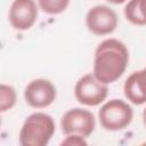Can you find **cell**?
I'll use <instances>...</instances> for the list:
<instances>
[{
    "mask_svg": "<svg viewBox=\"0 0 146 146\" xmlns=\"http://www.w3.org/2000/svg\"><path fill=\"white\" fill-rule=\"evenodd\" d=\"M128 63L129 50L127 46L117 39L110 38L102 41L95 50L92 74L100 82L110 84L122 76Z\"/></svg>",
    "mask_w": 146,
    "mask_h": 146,
    "instance_id": "cell-1",
    "label": "cell"
},
{
    "mask_svg": "<svg viewBox=\"0 0 146 146\" xmlns=\"http://www.w3.org/2000/svg\"><path fill=\"white\" fill-rule=\"evenodd\" d=\"M56 130L54 119L43 112H35L29 115L18 136L22 146H46Z\"/></svg>",
    "mask_w": 146,
    "mask_h": 146,
    "instance_id": "cell-2",
    "label": "cell"
},
{
    "mask_svg": "<svg viewBox=\"0 0 146 146\" xmlns=\"http://www.w3.org/2000/svg\"><path fill=\"white\" fill-rule=\"evenodd\" d=\"M100 125L107 131L125 129L133 119L132 107L122 99H111L103 104L98 111Z\"/></svg>",
    "mask_w": 146,
    "mask_h": 146,
    "instance_id": "cell-3",
    "label": "cell"
},
{
    "mask_svg": "<svg viewBox=\"0 0 146 146\" xmlns=\"http://www.w3.org/2000/svg\"><path fill=\"white\" fill-rule=\"evenodd\" d=\"M108 95V87L100 82L92 73L81 76L74 86V96L76 100L86 106L100 105Z\"/></svg>",
    "mask_w": 146,
    "mask_h": 146,
    "instance_id": "cell-4",
    "label": "cell"
},
{
    "mask_svg": "<svg viewBox=\"0 0 146 146\" xmlns=\"http://www.w3.org/2000/svg\"><path fill=\"white\" fill-rule=\"evenodd\" d=\"M60 128L65 136L80 135L87 138L94 132L96 128V120L90 111L75 107L63 114L60 119Z\"/></svg>",
    "mask_w": 146,
    "mask_h": 146,
    "instance_id": "cell-5",
    "label": "cell"
},
{
    "mask_svg": "<svg viewBox=\"0 0 146 146\" xmlns=\"http://www.w3.org/2000/svg\"><path fill=\"white\" fill-rule=\"evenodd\" d=\"M119 24L116 13L108 6L97 5L91 7L86 15L88 30L96 35H107L115 31Z\"/></svg>",
    "mask_w": 146,
    "mask_h": 146,
    "instance_id": "cell-6",
    "label": "cell"
},
{
    "mask_svg": "<svg viewBox=\"0 0 146 146\" xmlns=\"http://www.w3.org/2000/svg\"><path fill=\"white\" fill-rule=\"evenodd\" d=\"M56 97V87L47 79H34L29 82L24 90V99L33 108H46L55 102Z\"/></svg>",
    "mask_w": 146,
    "mask_h": 146,
    "instance_id": "cell-7",
    "label": "cell"
},
{
    "mask_svg": "<svg viewBox=\"0 0 146 146\" xmlns=\"http://www.w3.org/2000/svg\"><path fill=\"white\" fill-rule=\"evenodd\" d=\"M39 6L35 0H14L8 13L10 25L17 31H26L36 22Z\"/></svg>",
    "mask_w": 146,
    "mask_h": 146,
    "instance_id": "cell-8",
    "label": "cell"
},
{
    "mask_svg": "<svg viewBox=\"0 0 146 146\" xmlns=\"http://www.w3.org/2000/svg\"><path fill=\"white\" fill-rule=\"evenodd\" d=\"M123 92L125 98L135 105L146 103V67L132 72L127 78L123 84Z\"/></svg>",
    "mask_w": 146,
    "mask_h": 146,
    "instance_id": "cell-9",
    "label": "cell"
},
{
    "mask_svg": "<svg viewBox=\"0 0 146 146\" xmlns=\"http://www.w3.org/2000/svg\"><path fill=\"white\" fill-rule=\"evenodd\" d=\"M124 16L133 25H146V0H129L124 7Z\"/></svg>",
    "mask_w": 146,
    "mask_h": 146,
    "instance_id": "cell-10",
    "label": "cell"
},
{
    "mask_svg": "<svg viewBox=\"0 0 146 146\" xmlns=\"http://www.w3.org/2000/svg\"><path fill=\"white\" fill-rule=\"evenodd\" d=\"M17 95L16 90L8 84H0V112L5 113L11 110L16 104Z\"/></svg>",
    "mask_w": 146,
    "mask_h": 146,
    "instance_id": "cell-11",
    "label": "cell"
},
{
    "mask_svg": "<svg viewBox=\"0 0 146 146\" xmlns=\"http://www.w3.org/2000/svg\"><path fill=\"white\" fill-rule=\"evenodd\" d=\"M70 0H38L39 8L48 15H58L67 9Z\"/></svg>",
    "mask_w": 146,
    "mask_h": 146,
    "instance_id": "cell-12",
    "label": "cell"
},
{
    "mask_svg": "<svg viewBox=\"0 0 146 146\" xmlns=\"http://www.w3.org/2000/svg\"><path fill=\"white\" fill-rule=\"evenodd\" d=\"M87 140L86 137H82L80 135H66L65 139H63L62 145H78V146H82V145H87Z\"/></svg>",
    "mask_w": 146,
    "mask_h": 146,
    "instance_id": "cell-13",
    "label": "cell"
},
{
    "mask_svg": "<svg viewBox=\"0 0 146 146\" xmlns=\"http://www.w3.org/2000/svg\"><path fill=\"white\" fill-rule=\"evenodd\" d=\"M106 1L110 3H113V5H121V3L125 2L127 0H106Z\"/></svg>",
    "mask_w": 146,
    "mask_h": 146,
    "instance_id": "cell-14",
    "label": "cell"
},
{
    "mask_svg": "<svg viewBox=\"0 0 146 146\" xmlns=\"http://www.w3.org/2000/svg\"><path fill=\"white\" fill-rule=\"evenodd\" d=\"M143 122H144V125L146 127V107L143 111Z\"/></svg>",
    "mask_w": 146,
    "mask_h": 146,
    "instance_id": "cell-15",
    "label": "cell"
}]
</instances>
